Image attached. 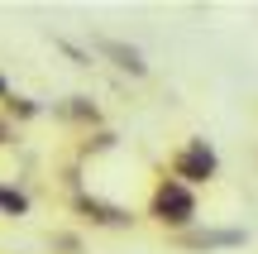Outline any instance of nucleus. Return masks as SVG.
<instances>
[{"mask_svg":"<svg viewBox=\"0 0 258 254\" xmlns=\"http://www.w3.org/2000/svg\"><path fill=\"white\" fill-rule=\"evenodd\" d=\"M5 96H10V82H5V77H0V101H5Z\"/></svg>","mask_w":258,"mask_h":254,"instance_id":"11","label":"nucleus"},{"mask_svg":"<svg viewBox=\"0 0 258 254\" xmlns=\"http://www.w3.org/2000/svg\"><path fill=\"white\" fill-rule=\"evenodd\" d=\"M57 48H62V53H67V58H77V63H82V67H86V63H91V53H82V48H77V43H67V38H57Z\"/></svg>","mask_w":258,"mask_h":254,"instance_id":"9","label":"nucleus"},{"mask_svg":"<svg viewBox=\"0 0 258 254\" xmlns=\"http://www.w3.org/2000/svg\"><path fill=\"white\" fill-rule=\"evenodd\" d=\"M10 139H15V130H10V120H5V115H0V149H5Z\"/></svg>","mask_w":258,"mask_h":254,"instance_id":"10","label":"nucleus"},{"mask_svg":"<svg viewBox=\"0 0 258 254\" xmlns=\"http://www.w3.org/2000/svg\"><path fill=\"white\" fill-rule=\"evenodd\" d=\"M77 211H82L86 221H91V226H110V230H124L129 221V211L124 207H110V201H101V197H91V192H77V201H72Z\"/></svg>","mask_w":258,"mask_h":254,"instance_id":"3","label":"nucleus"},{"mask_svg":"<svg viewBox=\"0 0 258 254\" xmlns=\"http://www.w3.org/2000/svg\"><path fill=\"white\" fill-rule=\"evenodd\" d=\"M96 53L101 58H110L120 72L129 77H148V63H144V53H139L134 43H120V38H96Z\"/></svg>","mask_w":258,"mask_h":254,"instance_id":"5","label":"nucleus"},{"mask_svg":"<svg viewBox=\"0 0 258 254\" xmlns=\"http://www.w3.org/2000/svg\"><path fill=\"white\" fill-rule=\"evenodd\" d=\"M167 168H172L177 182H186V187H201V182H211L215 173H220V154H215L206 139H186L182 149L172 154V163H167Z\"/></svg>","mask_w":258,"mask_h":254,"instance_id":"2","label":"nucleus"},{"mask_svg":"<svg viewBox=\"0 0 258 254\" xmlns=\"http://www.w3.org/2000/svg\"><path fill=\"white\" fill-rule=\"evenodd\" d=\"M177 240V245H182V249H239L244 245V230H211V226H206V230H182V235H172Z\"/></svg>","mask_w":258,"mask_h":254,"instance_id":"4","label":"nucleus"},{"mask_svg":"<svg viewBox=\"0 0 258 254\" xmlns=\"http://www.w3.org/2000/svg\"><path fill=\"white\" fill-rule=\"evenodd\" d=\"M0 216H29V197L19 187H5V182H0Z\"/></svg>","mask_w":258,"mask_h":254,"instance_id":"7","label":"nucleus"},{"mask_svg":"<svg viewBox=\"0 0 258 254\" xmlns=\"http://www.w3.org/2000/svg\"><path fill=\"white\" fill-rule=\"evenodd\" d=\"M0 106H5V120H34L38 115V106L29 101V96H5Z\"/></svg>","mask_w":258,"mask_h":254,"instance_id":"8","label":"nucleus"},{"mask_svg":"<svg viewBox=\"0 0 258 254\" xmlns=\"http://www.w3.org/2000/svg\"><path fill=\"white\" fill-rule=\"evenodd\" d=\"M148 221H158V226L172 230V235L191 230V221H196V192L186 187V182H177V178H158L153 197H148Z\"/></svg>","mask_w":258,"mask_h":254,"instance_id":"1","label":"nucleus"},{"mask_svg":"<svg viewBox=\"0 0 258 254\" xmlns=\"http://www.w3.org/2000/svg\"><path fill=\"white\" fill-rule=\"evenodd\" d=\"M62 120H77V125H101V111H96L91 96H67V106H57Z\"/></svg>","mask_w":258,"mask_h":254,"instance_id":"6","label":"nucleus"}]
</instances>
